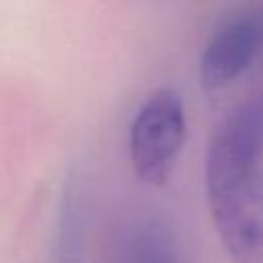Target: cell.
<instances>
[{"label":"cell","mask_w":263,"mask_h":263,"mask_svg":"<svg viewBox=\"0 0 263 263\" xmlns=\"http://www.w3.org/2000/svg\"><path fill=\"white\" fill-rule=\"evenodd\" d=\"M125 263H177L168 234L156 224L138 228L127 240Z\"/></svg>","instance_id":"cell-5"},{"label":"cell","mask_w":263,"mask_h":263,"mask_svg":"<svg viewBox=\"0 0 263 263\" xmlns=\"http://www.w3.org/2000/svg\"><path fill=\"white\" fill-rule=\"evenodd\" d=\"M187 138L183 99L168 88L148 97L129 127V158L136 175L148 185H162L171 177Z\"/></svg>","instance_id":"cell-2"},{"label":"cell","mask_w":263,"mask_h":263,"mask_svg":"<svg viewBox=\"0 0 263 263\" xmlns=\"http://www.w3.org/2000/svg\"><path fill=\"white\" fill-rule=\"evenodd\" d=\"M58 263H80L84 249V212L78 189L70 185L64 191L58 218V238H55Z\"/></svg>","instance_id":"cell-4"},{"label":"cell","mask_w":263,"mask_h":263,"mask_svg":"<svg viewBox=\"0 0 263 263\" xmlns=\"http://www.w3.org/2000/svg\"><path fill=\"white\" fill-rule=\"evenodd\" d=\"M205 195L232 263H263V97L230 111L212 132Z\"/></svg>","instance_id":"cell-1"},{"label":"cell","mask_w":263,"mask_h":263,"mask_svg":"<svg viewBox=\"0 0 263 263\" xmlns=\"http://www.w3.org/2000/svg\"><path fill=\"white\" fill-rule=\"evenodd\" d=\"M263 49V10L232 16L210 37L199 64V78L208 90L238 78Z\"/></svg>","instance_id":"cell-3"}]
</instances>
